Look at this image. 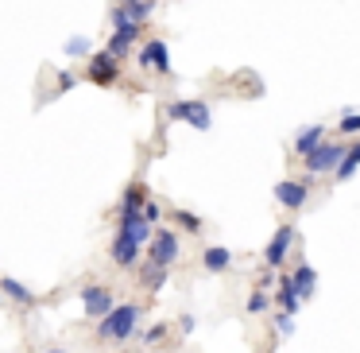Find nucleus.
Returning <instances> with one entry per match:
<instances>
[{
	"label": "nucleus",
	"mask_w": 360,
	"mask_h": 353,
	"mask_svg": "<svg viewBox=\"0 0 360 353\" xmlns=\"http://www.w3.org/2000/svg\"><path fill=\"white\" fill-rule=\"evenodd\" d=\"M356 171H360V140H352V144H345V156H341V163L333 167V175L341 182H349Z\"/></svg>",
	"instance_id": "nucleus-12"
},
{
	"label": "nucleus",
	"mask_w": 360,
	"mask_h": 353,
	"mask_svg": "<svg viewBox=\"0 0 360 353\" xmlns=\"http://www.w3.org/2000/svg\"><path fill=\"white\" fill-rule=\"evenodd\" d=\"M0 291H4L8 299H16L20 306H35V291L24 287L20 280H12V275H0Z\"/></svg>",
	"instance_id": "nucleus-15"
},
{
	"label": "nucleus",
	"mask_w": 360,
	"mask_h": 353,
	"mask_svg": "<svg viewBox=\"0 0 360 353\" xmlns=\"http://www.w3.org/2000/svg\"><path fill=\"white\" fill-rule=\"evenodd\" d=\"M179 330H182V334H194V330H198V318H194V314H182V318H179Z\"/></svg>",
	"instance_id": "nucleus-28"
},
{
	"label": "nucleus",
	"mask_w": 360,
	"mask_h": 353,
	"mask_svg": "<svg viewBox=\"0 0 360 353\" xmlns=\"http://www.w3.org/2000/svg\"><path fill=\"white\" fill-rule=\"evenodd\" d=\"M132 43H136V39H128V35L112 32V39H109V47H105V51H109L112 58H128V55H132Z\"/></svg>",
	"instance_id": "nucleus-21"
},
{
	"label": "nucleus",
	"mask_w": 360,
	"mask_h": 353,
	"mask_svg": "<svg viewBox=\"0 0 360 353\" xmlns=\"http://www.w3.org/2000/svg\"><path fill=\"white\" fill-rule=\"evenodd\" d=\"M295 241H298V229L295 225H279V229H275V237L264 244V268H275V272H279Z\"/></svg>",
	"instance_id": "nucleus-7"
},
{
	"label": "nucleus",
	"mask_w": 360,
	"mask_h": 353,
	"mask_svg": "<svg viewBox=\"0 0 360 353\" xmlns=\"http://www.w3.org/2000/svg\"><path fill=\"white\" fill-rule=\"evenodd\" d=\"M337 132H341V140L345 136H360V113H345V117L337 120Z\"/></svg>",
	"instance_id": "nucleus-24"
},
{
	"label": "nucleus",
	"mask_w": 360,
	"mask_h": 353,
	"mask_svg": "<svg viewBox=\"0 0 360 353\" xmlns=\"http://www.w3.org/2000/svg\"><path fill=\"white\" fill-rule=\"evenodd\" d=\"M167 334H171V326H167V322H155V326H148V330L140 334V342H143V345H159Z\"/></svg>",
	"instance_id": "nucleus-23"
},
{
	"label": "nucleus",
	"mask_w": 360,
	"mask_h": 353,
	"mask_svg": "<svg viewBox=\"0 0 360 353\" xmlns=\"http://www.w3.org/2000/svg\"><path fill=\"white\" fill-rule=\"evenodd\" d=\"M202 268L205 272H229V268H233V252H229L225 244H210V249L202 252Z\"/></svg>",
	"instance_id": "nucleus-13"
},
{
	"label": "nucleus",
	"mask_w": 360,
	"mask_h": 353,
	"mask_svg": "<svg viewBox=\"0 0 360 353\" xmlns=\"http://www.w3.org/2000/svg\"><path fill=\"white\" fill-rule=\"evenodd\" d=\"M167 117L171 120H182V125L198 128V132H210L213 128V113L205 101H171L167 105Z\"/></svg>",
	"instance_id": "nucleus-3"
},
{
	"label": "nucleus",
	"mask_w": 360,
	"mask_h": 353,
	"mask_svg": "<svg viewBox=\"0 0 360 353\" xmlns=\"http://www.w3.org/2000/svg\"><path fill=\"white\" fill-rule=\"evenodd\" d=\"M89 82L94 86H117L120 78V58H112L109 51H89Z\"/></svg>",
	"instance_id": "nucleus-8"
},
{
	"label": "nucleus",
	"mask_w": 360,
	"mask_h": 353,
	"mask_svg": "<svg viewBox=\"0 0 360 353\" xmlns=\"http://www.w3.org/2000/svg\"><path fill=\"white\" fill-rule=\"evenodd\" d=\"M290 283H295V291H298V299H314V291H318V272H314L310 264H295L290 268Z\"/></svg>",
	"instance_id": "nucleus-11"
},
{
	"label": "nucleus",
	"mask_w": 360,
	"mask_h": 353,
	"mask_svg": "<svg viewBox=\"0 0 360 353\" xmlns=\"http://www.w3.org/2000/svg\"><path fill=\"white\" fill-rule=\"evenodd\" d=\"M310 187H314L310 175H298V179H279V182H275V198H279L283 210H302V206L310 202Z\"/></svg>",
	"instance_id": "nucleus-6"
},
{
	"label": "nucleus",
	"mask_w": 360,
	"mask_h": 353,
	"mask_svg": "<svg viewBox=\"0 0 360 353\" xmlns=\"http://www.w3.org/2000/svg\"><path fill=\"white\" fill-rule=\"evenodd\" d=\"M143 198H148V194H143V187H140V182H132V187L124 190V202H120V213H140V210H143Z\"/></svg>",
	"instance_id": "nucleus-19"
},
{
	"label": "nucleus",
	"mask_w": 360,
	"mask_h": 353,
	"mask_svg": "<svg viewBox=\"0 0 360 353\" xmlns=\"http://www.w3.org/2000/svg\"><path fill=\"white\" fill-rule=\"evenodd\" d=\"M174 221H179L186 233H198V229H202V218H198V213H190V210H174Z\"/></svg>",
	"instance_id": "nucleus-25"
},
{
	"label": "nucleus",
	"mask_w": 360,
	"mask_h": 353,
	"mask_svg": "<svg viewBox=\"0 0 360 353\" xmlns=\"http://www.w3.org/2000/svg\"><path fill=\"white\" fill-rule=\"evenodd\" d=\"M143 221H148V225H159V218H163V206L155 202V198H143Z\"/></svg>",
	"instance_id": "nucleus-26"
},
{
	"label": "nucleus",
	"mask_w": 360,
	"mask_h": 353,
	"mask_svg": "<svg viewBox=\"0 0 360 353\" xmlns=\"http://www.w3.org/2000/svg\"><path fill=\"white\" fill-rule=\"evenodd\" d=\"M47 353H70V349H47Z\"/></svg>",
	"instance_id": "nucleus-31"
},
{
	"label": "nucleus",
	"mask_w": 360,
	"mask_h": 353,
	"mask_svg": "<svg viewBox=\"0 0 360 353\" xmlns=\"http://www.w3.org/2000/svg\"><path fill=\"white\" fill-rule=\"evenodd\" d=\"M117 4H120V0H117Z\"/></svg>",
	"instance_id": "nucleus-32"
},
{
	"label": "nucleus",
	"mask_w": 360,
	"mask_h": 353,
	"mask_svg": "<svg viewBox=\"0 0 360 353\" xmlns=\"http://www.w3.org/2000/svg\"><path fill=\"white\" fill-rule=\"evenodd\" d=\"M120 8L128 12V20H136V24H143V20L155 12V4L151 0H120Z\"/></svg>",
	"instance_id": "nucleus-18"
},
{
	"label": "nucleus",
	"mask_w": 360,
	"mask_h": 353,
	"mask_svg": "<svg viewBox=\"0 0 360 353\" xmlns=\"http://www.w3.org/2000/svg\"><path fill=\"white\" fill-rule=\"evenodd\" d=\"M140 314H143V303H117L105 318H97V342H128V337H136Z\"/></svg>",
	"instance_id": "nucleus-1"
},
{
	"label": "nucleus",
	"mask_w": 360,
	"mask_h": 353,
	"mask_svg": "<svg viewBox=\"0 0 360 353\" xmlns=\"http://www.w3.org/2000/svg\"><path fill=\"white\" fill-rule=\"evenodd\" d=\"M82 311H86V318H105V314L117 306V299H112V291L109 287H101V283H89V287H82Z\"/></svg>",
	"instance_id": "nucleus-9"
},
{
	"label": "nucleus",
	"mask_w": 360,
	"mask_h": 353,
	"mask_svg": "<svg viewBox=\"0 0 360 353\" xmlns=\"http://www.w3.org/2000/svg\"><path fill=\"white\" fill-rule=\"evenodd\" d=\"M140 283H143L148 291H163V283H167V268H163V264H151V260H148V264H143Z\"/></svg>",
	"instance_id": "nucleus-17"
},
{
	"label": "nucleus",
	"mask_w": 360,
	"mask_h": 353,
	"mask_svg": "<svg viewBox=\"0 0 360 353\" xmlns=\"http://www.w3.org/2000/svg\"><path fill=\"white\" fill-rule=\"evenodd\" d=\"M151 237H155V241H148V244H143V249H148V260H151V264L171 268L174 260H179V252H182L179 233H171V229H151Z\"/></svg>",
	"instance_id": "nucleus-4"
},
{
	"label": "nucleus",
	"mask_w": 360,
	"mask_h": 353,
	"mask_svg": "<svg viewBox=\"0 0 360 353\" xmlns=\"http://www.w3.org/2000/svg\"><path fill=\"white\" fill-rule=\"evenodd\" d=\"M109 256H112V264L117 268H136L140 264V256H143V241L132 233V229H117V237H112V244H109Z\"/></svg>",
	"instance_id": "nucleus-2"
},
{
	"label": "nucleus",
	"mask_w": 360,
	"mask_h": 353,
	"mask_svg": "<svg viewBox=\"0 0 360 353\" xmlns=\"http://www.w3.org/2000/svg\"><path fill=\"white\" fill-rule=\"evenodd\" d=\"M275 334H279V337H290V334H295V314L275 311Z\"/></svg>",
	"instance_id": "nucleus-27"
},
{
	"label": "nucleus",
	"mask_w": 360,
	"mask_h": 353,
	"mask_svg": "<svg viewBox=\"0 0 360 353\" xmlns=\"http://www.w3.org/2000/svg\"><path fill=\"white\" fill-rule=\"evenodd\" d=\"M341 156H345V144H341V140H321L314 151H306V156H302L306 175H326V171H333V167L341 163Z\"/></svg>",
	"instance_id": "nucleus-5"
},
{
	"label": "nucleus",
	"mask_w": 360,
	"mask_h": 353,
	"mask_svg": "<svg viewBox=\"0 0 360 353\" xmlns=\"http://www.w3.org/2000/svg\"><path fill=\"white\" fill-rule=\"evenodd\" d=\"M74 86H78L74 74H58V89H63V94H66V89H74Z\"/></svg>",
	"instance_id": "nucleus-29"
},
{
	"label": "nucleus",
	"mask_w": 360,
	"mask_h": 353,
	"mask_svg": "<svg viewBox=\"0 0 360 353\" xmlns=\"http://www.w3.org/2000/svg\"><path fill=\"white\" fill-rule=\"evenodd\" d=\"M140 66L143 70H159V74H171V51H167L163 39H148L140 47Z\"/></svg>",
	"instance_id": "nucleus-10"
},
{
	"label": "nucleus",
	"mask_w": 360,
	"mask_h": 353,
	"mask_svg": "<svg viewBox=\"0 0 360 353\" xmlns=\"http://www.w3.org/2000/svg\"><path fill=\"white\" fill-rule=\"evenodd\" d=\"M112 32H120V35H128V39H140V32H143V24H136V20H128V12L120 8H112Z\"/></svg>",
	"instance_id": "nucleus-16"
},
{
	"label": "nucleus",
	"mask_w": 360,
	"mask_h": 353,
	"mask_svg": "<svg viewBox=\"0 0 360 353\" xmlns=\"http://www.w3.org/2000/svg\"><path fill=\"white\" fill-rule=\"evenodd\" d=\"M267 311H271V295L264 287H256L248 295V314H267Z\"/></svg>",
	"instance_id": "nucleus-22"
},
{
	"label": "nucleus",
	"mask_w": 360,
	"mask_h": 353,
	"mask_svg": "<svg viewBox=\"0 0 360 353\" xmlns=\"http://www.w3.org/2000/svg\"><path fill=\"white\" fill-rule=\"evenodd\" d=\"M271 283H275V268H267V272H264V275H259V287H264V291H267V287H271Z\"/></svg>",
	"instance_id": "nucleus-30"
},
{
	"label": "nucleus",
	"mask_w": 360,
	"mask_h": 353,
	"mask_svg": "<svg viewBox=\"0 0 360 353\" xmlns=\"http://www.w3.org/2000/svg\"><path fill=\"white\" fill-rule=\"evenodd\" d=\"M321 140H326V125H306L302 132L295 136V156L302 159L306 151H314V148H318Z\"/></svg>",
	"instance_id": "nucleus-14"
},
{
	"label": "nucleus",
	"mask_w": 360,
	"mask_h": 353,
	"mask_svg": "<svg viewBox=\"0 0 360 353\" xmlns=\"http://www.w3.org/2000/svg\"><path fill=\"white\" fill-rule=\"evenodd\" d=\"M89 51H94V43H89L86 35H70V39H66V47H63V55H70V58H89Z\"/></svg>",
	"instance_id": "nucleus-20"
}]
</instances>
